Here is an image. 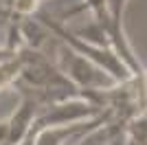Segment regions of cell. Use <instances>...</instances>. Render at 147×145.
<instances>
[{"instance_id": "obj_1", "label": "cell", "mask_w": 147, "mask_h": 145, "mask_svg": "<svg viewBox=\"0 0 147 145\" xmlns=\"http://www.w3.org/2000/svg\"><path fill=\"white\" fill-rule=\"evenodd\" d=\"M13 5H16V0H0V7H2L5 11H9V13H11V16H13V18H16V20H20L18 16L13 13Z\"/></svg>"}]
</instances>
